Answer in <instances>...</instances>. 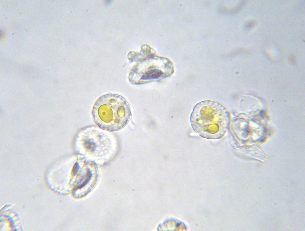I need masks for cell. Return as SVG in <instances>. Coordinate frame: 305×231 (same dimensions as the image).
Returning a JSON list of instances; mask_svg holds the SVG:
<instances>
[{"label":"cell","instance_id":"obj_1","mask_svg":"<svg viewBox=\"0 0 305 231\" xmlns=\"http://www.w3.org/2000/svg\"><path fill=\"white\" fill-rule=\"evenodd\" d=\"M194 130L201 137L209 139L219 138L226 132L229 116L221 104L210 101H204L194 107L191 116Z\"/></svg>","mask_w":305,"mask_h":231},{"label":"cell","instance_id":"obj_2","mask_svg":"<svg viewBox=\"0 0 305 231\" xmlns=\"http://www.w3.org/2000/svg\"><path fill=\"white\" fill-rule=\"evenodd\" d=\"M93 121L101 129L109 131L121 129L131 115L129 105L122 96L108 94L99 97L92 109Z\"/></svg>","mask_w":305,"mask_h":231},{"label":"cell","instance_id":"obj_3","mask_svg":"<svg viewBox=\"0 0 305 231\" xmlns=\"http://www.w3.org/2000/svg\"><path fill=\"white\" fill-rule=\"evenodd\" d=\"M77 143L80 152L91 156H104L112 149V143L104 133L95 130H85Z\"/></svg>","mask_w":305,"mask_h":231},{"label":"cell","instance_id":"obj_4","mask_svg":"<svg viewBox=\"0 0 305 231\" xmlns=\"http://www.w3.org/2000/svg\"><path fill=\"white\" fill-rule=\"evenodd\" d=\"M254 23L255 21H250L247 24V27H251L253 26Z\"/></svg>","mask_w":305,"mask_h":231}]
</instances>
